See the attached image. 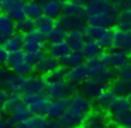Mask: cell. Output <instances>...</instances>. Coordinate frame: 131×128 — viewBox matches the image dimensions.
Here are the masks:
<instances>
[{
    "label": "cell",
    "mask_w": 131,
    "mask_h": 128,
    "mask_svg": "<svg viewBox=\"0 0 131 128\" xmlns=\"http://www.w3.org/2000/svg\"><path fill=\"white\" fill-rule=\"evenodd\" d=\"M47 38L44 35H41L40 32L35 31L30 32L26 35V42H24L23 51L26 52V56L32 65L38 62L41 58L45 56V48H47Z\"/></svg>",
    "instance_id": "obj_1"
},
{
    "label": "cell",
    "mask_w": 131,
    "mask_h": 128,
    "mask_svg": "<svg viewBox=\"0 0 131 128\" xmlns=\"http://www.w3.org/2000/svg\"><path fill=\"white\" fill-rule=\"evenodd\" d=\"M6 66L12 71V73L21 75V76H31V73L34 72V65L27 59L26 52L23 49L16 51V52H10V56Z\"/></svg>",
    "instance_id": "obj_2"
},
{
    "label": "cell",
    "mask_w": 131,
    "mask_h": 128,
    "mask_svg": "<svg viewBox=\"0 0 131 128\" xmlns=\"http://www.w3.org/2000/svg\"><path fill=\"white\" fill-rule=\"evenodd\" d=\"M99 58L103 61L106 66L108 68H113V69H120L123 68L124 65L130 63V54L128 52H124L121 49H117V48H113V49H106L103 51L102 54L99 55Z\"/></svg>",
    "instance_id": "obj_3"
},
{
    "label": "cell",
    "mask_w": 131,
    "mask_h": 128,
    "mask_svg": "<svg viewBox=\"0 0 131 128\" xmlns=\"http://www.w3.org/2000/svg\"><path fill=\"white\" fill-rule=\"evenodd\" d=\"M118 11H120V7L117 4H111L108 11L99 16H93V17H88L86 23L89 26L99 27V28H113V27H116V20H117V16H118Z\"/></svg>",
    "instance_id": "obj_4"
},
{
    "label": "cell",
    "mask_w": 131,
    "mask_h": 128,
    "mask_svg": "<svg viewBox=\"0 0 131 128\" xmlns=\"http://www.w3.org/2000/svg\"><path fill=\"white\" fill-rule=\"evenodd\" d=\"M23 100L31 110L32 115H45L51 99L47 94L27 93V94H23Z\"/></svg>",
    "instance_id": "obj_5"
},
{
    "label": "cell",
    "mask_w": 131,
    "mask_h": 128,
    "mask_svg": "<svg viewBox=\"0 0 131 128\" xmlns=\"http://www.w3.org/2000/svg\"><path fill=\"white\" fill-rule=\"evenodd\" d=\"M94 107L93 100H90L89 97H86L82 91H75L71 97H69V108L80 113L82 115H88Z\"/></svg>",
    "instance_id": "obj_6"
},
{
    "label": "cell",
    "mask_w": 131,
    "mask_h": 128,
    "mask_svg": "<svg viewBox=\"0 0 131 128\" xmlns=\"http://www.w3.org/2000/svg\"><path fill=\"white\" fill-rule=\"evenodd\" d=\"M73 90L75 87L69 85L66 80L47 83V96L49 99H69L75 93Z\"/></svg>",
    "instance_id": "obj_7"
},
{
    "label": "cell",
    "mask_w": 131,
    "mask_h": 128,
    "mask_svg": "<svg viewBox=\"0 0 131 128\" xmlns=\"http://www.w3.org/2000/svg\"><path fill=\"white\" fill-rule=\"evenodd\" d=\"M111 117L108 114L107 110H92L88 115L85 117V124L90 125V127H94V128H104L107 124L111 122Z\"/></svg>",
    "instance_id": "obj_8"
},
{
    "label": "cell",
    "mask_w": 131,
    "mask_h": 128,
    "mask_svg": "<svg viewBox=\"0 0 131 128\" xmlns=\"http://www.w3.org/2000/svg\"><path fill=\"white\" fill-rule=\"evenodd\" d=\"M14 32H17L16 21L6 13H0V45H4Z\"/></svg>",
    "instance_id": "obj_9"
},
{
    "label": "cell",
    "mask_w": 131,
    "mask_h": 128,
    "mask_svg": "<svg viewBox=\"0 0 131 128\" xmlns=\"http://www.w3.org/2000/svg\"><path fill=\"white\" fill-rule=\"evenodd\" d=\"M88 79H89V73H88V68H86L85 63L68 69L66 82H68L71 86H73V87L82 86V83H85Z\"/></svg>",
    "instance_id": "obj_10"
},
{
    "label": "cell",
    "mask_w": 131,
    "mask_h": 128,
    "mask_svg": "<svg viewBox=\"0 0 131 128\" xmlns=\"http://www.w3.org/2000/svg\"><path fill=\"white\" fill-rule=\"evenodd\" d=\"M69 108V99H51L45 117L48 120H59L61 115Z\"/></svg>",
    "instance_id": "obj_11"
},
{
    "label": "cell",
    "mask_w": 131,
    "mask_h": 128,
    "mask_svg": "<svg viewBox=\"0 0 131 128\" xmlns=\"http://www.w3.org/2000/svg\"><path fill=\"white\" fill-rule=\"evenodd\" d=\"M59 66H61V61L59 59H57V58H54L52 55L47 54L45 56L41 58V59L34 65V72L45 76L47 73L55 71V69L59 68Z\"/></svg>",
    "instance_id": "obj_12"
},
{
    "label": "cell",
    "mask_w": 131,
    "mask_h": 128,
    "mask_svg": "<svg viewBox=\"0 0 131 128\" xmlns=\"http://www.w3.org/2000/svg\"><path fill=\"white\" fill-rule=\"evenodd\" d=\"M59 121L65 128H78V127L85 124V115H82L80 113L72 110V108H68L61 115Z\"/></svg>",
    "instance_id": "obj_13"
},
{
    "label": "cell",
    "mask_w": 131,
    "mask_h": 128,
    "mask_svg": "<svg viewBox=\"0 0 131 128\" xmlns=\"http://www.w3.org/2000/svg\"><path fill=\"white\" fill-rule=\"evenodd\" d=\"M34 93V94H47V82L44 76L38 75H31L27 77L26 85V93Z\"/></svg>",
    "instance_id": "obj_14"
},
{
    "label": "cell",
    "mask_w": 131,
    "mask_h": 128,
    "mask_svg": "<svg viewBox=\"0 0 131 128\" xmlns=\"http://www.w3.org/2000/svg\"><path fill=\"white\" fill-rule=\"evenodd\" d=\"M27 77H28V76H21V75L12 73V75H10V77L7 79L4 89H6V90H9L10 93L24 94V93H26Z\"/></svg>",
    "instance_id": "obj_15"
},
{
    "label": "cell",
    "mask_w": 131,
    "mask_h": 128,
    "mask_svg": "<svg viewBox=\"0 0 131 128\" xmlns=\"http://www.w3.org/2000/svg\"><path fill=\"white\" fill-rule=\"evenodd\" d=\"M128 110H131V101L128 97H124V96H116L113 99V101L110 103V106L107 107L110 117L118 115V114L125 113Z\"/></svg>",
    "instance_id": "obj_16"
},
{
    "label": "cell",
    "mask_w": 131,
    "mask_h": 128,
    "mask_svg": "<svg viewBox=\"0 0 131 128\" xmlns=\"http://www.w3.org/2000/svg\"><path fill=\"white\" fill-rule=\"evenodd\" d=\"M114 34H116L114 48L131 54V30H125L124 31V30H118L114 27Z\"/></svg>",
    "instance_id": "obj_17"
},
{
    "label": "cell",
    "mask_w": 131,
    "mask_h": 128,
    "mask_svg": "<svg viewBox=\"0 0 131 128\" xmlns=\"http://www.w3.org/2000/svg\"><path fill=\"white\" fill-rule=\"evenodd\" d=\"M86 24V18L80 17H72V16L62 14L58 18V26H61L65 31H75V30H82Z\"/></svg>",
    "instance_id": "obj_18"
},
{
    "label": "cell",
    "mask_w": 131,
    "mask_h": 128,
    "mask_svg": "<svg viewBox=\"0 0 131 128\" xmlns=\"http://www.w3.org/2000/svg\"><path fill=\"white\" fill-rule=\"evenodd\" d=\"M110 7H111V3L108 0H90L85 6L86 16L88 17H93V16L103 14V13L108 11Z\"/></svg>",
    "instance_id": "obj_19"
},
{
    "label": "cell",
    "mask_w": 131,
    "mask_h": 128,
    "mask_svg": "<svg viewBox=\"0 0 131 128\" xmlns=\"http://www.w3.org/2000/svg\"><path fill=\"white\" fill-rule=\"evenodd\" d=\"M63 14L65 16H72V17H80V18H86V9L85 4L79 3L78 0H71L68 3L63 4Z\"/></svg>",
    "instance_id": "obj_20"
},
{
    "label": "cell",
    "mask_w": 131,
    "mask_h": 128,
    "mask_svg": "<svg viewBox=\"0 0 131 128\" xmlns=\"http://www.w3.org/2000/svg\"><path fill=\"white\" fill-rule=\"evenodd\" d=\"M102 90H103L102 85H100L96 79H92V77H89V79L86 80L85 83H82V86H80V91H82L86 97H89L90 100L96 99Z\"/></svg>",
    "instance_id": "obj_21"
},
{
    "label": "cell",
    "mask_w": 131,
    "mask_h": 128,
    "mask_svg": "<svg viewBox=\"0 0 131 128\" xmlns=\"http://www.w3.org/2000/svg\"><path fill=\"white\" fill-rule=\"evenodd\" d=\"M42 7H44V16L52 18V20H58L63 14V3H61L59 0H49Z\"/></svg>",
    "instance_id": "obj_22"
},
{
    "label": "cell",
    "mask_w": 131,
    "mask_h": 128,
    "mask_svg": "<svg viewBox=\"0 0 131 128\" xmlns=\"http://www.w3.org/2000/svg\"><path fill=\"white\" fill-rule=\"evenodd\" d=\"M32 117V113L31 110L28 108V106L26 104V103H20V104L17 106L16 108H13L12 113H10V118L16 122H23V121H27L28 118H31Z\"/></svg>",
    "instance_id": "obj_23"
},
{
    "label": "cell",
    "mask_w": 131,
    "mask_h": 128,
    "mask_svg": "<svg viewBox=\"0 0 131 128\" xmlns=\"http://www.w3.org/2000/svg\"><path fill=\"white\" fill-rule=\"evenodd\" d=\"M85 62H86V58H85V55L82 54V51H71L62 61H61V65H62L63 68L71 69V68H75V66H78V65H82V63H85Z\"/></svg>",
    "instance_id": "obj_24"
},
{
    "label": "cell",
    "mask_w": 131,
    "mask_h": 128,
    "mask_svg": "<svg viewBox=\"0 0 131 128\" xmlns=\"http://www.w3.org/2000/svg\"><path fill=\"white\" fill-rule=\"evenodd\" d=\"M71 51L72 49L69 48L66 41H59V42L49 44V46H48V54L52 55L54 58H57V59H59V61H62Z\"/></svg>",
    "instance_id": "obj_25"
},
{
    "label": "cell",
    "mask_w": 131,
    "mask_h": 128,
    "mask_svg": "<svg viewBox=\"0 0 131 128\" xmlns=\"http://www.w3.org/2000/svg\"><path fill=\"white\" fill-rule=\"evenodd\" d=\"M110 89L116 96H124V97H128L131 93V82L128 80H123L120 77L114 79L110 85Z\"/></svg>",
    "instance_id": "obj_26"
},
{
    "label": "cell",
    "mask_w": 131,
    "mask_h": 128,
    "mask_svg": "<svg viewBox=\"0 0 131 128\" xmlns=\"http://www.w3.org/2000/svg\"><path fill=\"white\" fill-rule=\"evenodd\" d=\"M65 41L68 42L69 48H71L72 51H80L86 40H85V37H83L80 30H75V31H69L68 34H66Z\"/></svg>",
    "instance_id": "obj_27"
},
{
    "label": "cell",
    "mask_w": 131,
    "mask_h": 128,
    "mask_svg": "<svg viewBox=\"0 0 131 128\" xmlns=\"http://www.w3.org/2000/svg\"><path fill=\"white\" fill-rule=\"evenodd\" d=\"M80 51H82L83 55H85L86 59H89V58H96V56H99V55L102 54L103 51H104V49L100 46V44L97 42L96 40H86Z\"/></svg>",
    "instance_id": "obj_28"
},
{
    "label": "cell",
    "mask_w": 131,
    "mask_h": 128,
    "mask_svg": "<svg viewBox=\"0 0 131 128\" xmlns=\"http://www.w3.org/2000/svg\"><path fill=\"white\" fill-rule=\"evenodd\" d=\"M55 20L47 17V16H41L40 18L35 20V27H37V31L40 32L41 35H44L45 38H48L49 32L55 28Z\"/></svg>",
    "instance_id": "obj_29"
},
{
    "label": "cell",
    "mask_w": 131,
    "mask_h": 128,
    "mask_svg": "<svg viewBox=\"0 0 131 128\" xmlns=\"http://www.w3.org/2000/svg\"><path fill=\"white\" fill-rule=\"evenodd\" d=\"M94 79L102 85L103 89H107V87H110L111 82H113L114 79H117V71H116V69H113V68L106 66V68L103 69V71L100 72Z\"/></svg>",
    "instance_id": "obj_30"
},
{
    "label": "cell",
    "mask_w": 131,
    "mask_h": 128,
    "mask_svg": "<svg viewBox=\"0 0 131 128\" xmlns=\"http://www.w3.org/2000/svg\"><path fill=\"white\" fill-rule=\"evenodd\" d=\"M97 42L100 44L103 49H113L114 42H116V34H114V27L113 28H104L100 37L97 38Z\"/></svg>",
    "instance_id": "obj_31"
},
{
    "label": "cell",
    "mask_w": 131,
    "mask_h": 128,
    "mask_svg": "<svg viewBox=\"0 0 131 128\" xmlns=\"http://www.w3.org/2000/svg\"><path fill=\"white\" fill-rule=\"evenodd\" d=\"M24 42H26V35L20 34V32H14L6 41L4 46L9 52H16V51H21L24 48Z\"/></svg>",
    "instance_id": "obj_32"
},
{
    "label": "cell",
    "mask_w": 131,
    "mask_h": 128,
    "mask_svg": "<svg viewBox=\"0 0 131 128\" xmlns=\"http://www.w3.org/2000/svg\"><path fill=\"white\" fill-rule=\"evenodd\" d=\"M116 97V94L110 90V89H103L100 91V94L94 99V106L100 110H107V107L110 106V103L113 101V99Z\"/></svg>",
    "instance_id": "obj_33"
},
{
    "label": "cell",
    "mask_w": 131,
    "mask_h": 128,
    "mask_svg": "<svg viewBox=\"0 0 131 128\" xmlns=\"http://www.w3.org/2000/svg\"><path fill=\"white\" fill-rule=\"evenodd\" d=\"M116 28L118 30H131V9L125 7V9H120L118 16L116 20Z\"/></svg>",
    "instance_id": "obj_34"
},
{
    "label": "cell",
    "mask_w": 131,
    "mask_h": 128,
    "mask_svg": "<svg viewBox=\"0 0 131 128\" xmlns=\"http://www.w3.org/2000/svg\"><path fill=\"white\" fill-rule=\"evenodd\" d=\"M85 65H86V68H88L89 77H92V79H94V77H96L97 75H99L100 72H102L103 69L106 68V65L103 63V61L100 59L99 56H96V58H89V59H86Z\"/></svg>",
    "instance_id": "obj_35"
},
{
    "label": "cell",
    "mask_w": 131,
    "mask_h": 128,
    "mask_svg": "<svg viewBox=\"0 0 131 128\" xmlns=\"http://www.w3.org/2000/svg\"><path fill=\"white\" fill-rule=\"evenodd\" d=\"M24 10H26V16L28 18H32V20H37L41 16H44V7L42 4L37 3V2H32V0H28L24 3Z\"/></svg>",
    "instance_id": "obj_36"
},
{
    "label": "cell",
    "mask_w": 131,
    "mask_h": 128,
    "mask_svg": "<svg viewBox=\"0 0 131 128\" xmlns=\"http://www.w3.org/2000/svg\"><path fill=\"white\" fill-rule=\"evenodd\" d=\"M66 75H68V69L63 68L62 65L59 68H57L55 71L49 72L44 76L47 83H54V82H62V80H66Z\"/></svg>",
    "instance_id": "obj_37"
},
{
    "label": "cell",
    "mask_w": 131,
    "mask_h": 128,
    "mask_svg": "<svg viewBox=\"0 0 131 128\" xmlns=\"http://www.w3.org/2000/svg\"><path fill=\"white\" fill-rule=\"evenodd\" d=\"M16 28H17V32H20V34H23V35H27V34H30V32L37 30V27H35V20L26 17V18H23V20L16 23Z\"/></svg>",
    "instance_id": "obj_38"
},
{
    "label": "cell",
    "mask_w": 131,
    "mask_h": 128,
    "mask_svg": "<svg viewBox=\"0 0 131 128\" xmlns=\"http://www.w3.org/2000/svg\"><path fill=\"white\" fill-rule=\"evenodd\" d=\"M66 34H68V31H65L62 27L57 24V26H55V28L49 32V35H48V38H47V40L49 41V44L59 42V41H65Z\"/></svg>",
    "instance_id": "obj_39"
},
{
    "label": "cell",
    "mask_w": 131,
    "mask_h": 128,
    "mask_svg": "<svg viewBox=\"0 0 131 128\" xmlns=\"http://www.w3.org/2000/svg\"><path fill=\"white\" fill-rule=\"evenodd\" d=\"M23 94H16V93H10L9 94V99H7V103H6V107H4V111L6 114L12 113L13 108H16L20 103H23Z\"/></svg>",
    "instance_id": "obj_40"
},
{
    "label": "cell",
    "mask_w": 131,
    "mask_h": 128,
    "mask_svg": "<svg viewBox=\"0 0 131 128\" xmlns=\"http://www.w3.org/2000/svg\"><path fill=\"white\" fill-rule=\"evenodd\" d=\"M111 121L116 122L117 125H120L123 128H127L131 124V110L125 111V113H121L118 115H113L111 117Z\"/></svg>",
    "instance_id": "obj_41"
},
{
    "label": "cell",
    "mask_w": 131,
    "mask_h": 128,
    "mask_svg": "<svg viewBox=\"0 0 131 128\" xmlns=\"http://www.w3.org/2000/svg\"><path fill=\"white\" fill-rule=\"evenodd\" d=\"M24 3L26 2H23V0H2V10H3V13L9 14L13 10L18 9V7H23Z\"/></svg>",
    "instance_id": "obj_42"
},
{
    "label": "cell",
    "mask_w": 131,
    "mask_h": 128,
    "mask_svg": "<svg viewBox=\"0 0 131 128\" xmlns=\"http://www.w3.org/2000/svg\"><path fill=\"white\" fill-rule=\"evenodd\" d=\"M28 121L32 128H47L48 124V118L45 115H32L31 118H28Z\"/></svg>",
    "instance_id": "obj_43"
},
{
    "label": "cell",
    "mask_w": 131,
    "mask_h": 128,
    "mask_svg": "<svg viewBox=\"0 0 131 128\" xmlns=\"http://www.w3.org/2000/svg\"><path fill=\"white\" fill-rule=\"evenodd\" d=\"M117 77L131 82V62L127 63V65H124L123 68L117 69Z\"/></svg>",
    "instance_id": "obj_44"
},
{
    "label": "cell",
    "mask_w": 131,
    "mask_h": 128,
    "mask_svg": "<svg viewBox=\"0 0 131 128\" xmlns=\"http://www.w3.org/2000/svg\"><path fill=\"white\" fill-rule=\"evenodd\" d=\"M9 94H10L9 90H6V89H3V87H0V117L6 115L4 107H6V103H7V99H9Z\"/></svg>",
    "instance_id": "obj_45"
},
{
    "label": "cell",
    "mask_w": 131,
    "mask_h": 128,
    "mask_svg": "<svg viewBox=\"0 0 131 128\" xmlns=\"http://www.w3.org/2000/svg\"><path fill=\"white\" fill-rule=\"evenodd\" d=\"M10 75H12V71H10L9 68H6V66H0V87L4 89L6 82H7V79L10 77Z\"/></svg>",
    "instance_id": "obj_46"
},
{
    "label": "cell",
    "mask_w": 131,
    "mask_h": 128,
    "mask_svg": "<svg viewBox=\"0 0 131 128\" xmlns=\"http://www.w3.org/2000/svg\"><path fill=\"white\" fill-rule=\"evenodd\" d=\"M9 56H10V52L6 49V46L0 45V66H6L7 65Z\"/></svg>",
    "instance_id": "obj_47"
},
{
    "label": "cell",
    "mask_w": 131,
    "mask_h": 128,
    "mask_svg": "<svg viewBox=\"0 0 131 128\" xmlns=\"http://www.w3.org/2000/svg\"><path fill=\"white\" fill-rule=\"evenodd\" d=\"M14 121L10 117H0V128H13Z\"/></svg>",
    "instance_id": "obj_48"
},
{
    "label": "cell",
    "mask_w": 131,
    "mask_h": 128,
    "mask_svg": "<svg viewBox=\"0 0 131 128\" xmlns=\"http://www.w3.org/2000/svg\"><path fill=\"white\" fill-rule=\"evenodd\" d=\"M47 128H65V127H63V125L61 124L59 120H48Z\"/></svg>",
    "instance_id": "obj_49"
},
{
    "label": "cell",
    "mask_w": 131,
    "mask_h": 128,
    "mask_svg": "<svg viewBox=\"0 0 131 128\" xmlns=\"http://www.w3.org/2000/svg\"><path fill=\"white\" fill-rule=\"evenodd\" d=\"M32 2H37V3H40V4H42V6H44V4H45L47 2H49V0H32Z\"/></svg>",
    "instance_id": "obj_50"
},
{
    "label": "cell",
    "mask_w": 131,
    "mask_h": 128,
    "mask_svg": "<svg viewBox=\"0 0 131 128\" xmlns=\"http://www.w3.org/2000/svg\"><path fill=\"white\" fill-rule=\"evenodd\" d=\"M108 2H110L111 4H120L123 2V0H108Z\"/></svg>",
    "instance_id": "obj_51"
},
{
    "label": "cell",
    "mask_w": 131,
    "mask_h": 128,
    "mask_svg": "<svg viewBox=\"0 0 131 128\" xmlns=\"http://www.w3.org/2000/svg\"><path fill=\"white\" fill-rule=\"evenodd\" d=\"M78 2H79V3H82V4H85V6H86V4H88L89 2H90V0H78Z\"/></svg>",
    "instance_id": "obj_52"
},
{
    "label": "cell",
    "mask_w": 131,
    "mask_h": 128,
    "mask_svg": "<svg viewBox=\"0 0 131 128\" xmlns=\"http://www.w3.org/2000/svg\"><path fill=\"white\" fill-rule=\"evenodd\" d=\"M78 128H94V127H90V125H88V124H83V125H80V127H78Z\"/></svg>",
    "instance_id": "obj_53"
},
{
    "label": "cell",
    "mask_w": 131,
    "mask_h": 128,
    "mask_svg": "<svg viewBox=\"0 0 131 128\" xmlns=\"http://www.w3.org/2000/svg\"><path fill=\"white\" fill-rule=\"evenodd\" d=\"M59 2H61V3L65 4V3H68V2H71V0H59Z\"/></svg>",
    "instance_id": "obj_54"
},
{
    "label": "cell",
    "mask_w": 131,
    "mask_h": 128,
    "mask_svg": "<svg viewBox=\"0 0 131 128\" xmlns=\"http://www.w3.org/2000/svg\"><path fill=\"white\" fill-rule=\"evenodd\" d=\"M0 10H2V0H0Z\"/></svg>",
    "instance_id": "obj_55"
},
{
    "label": "cell",
    "mask_w": 131,
    "mask_h": 128,
    "mask_svg": "<svg viewBox=\"0 0 131 128\" xmlns=\"http://www.w3.org/2000/svg\"><path fill=\"white\" fill-rule=\"evenodd\" d=\"M128 99H130V101H131V93H130V96H128Z\"/></svg>",
    "instance_id": "obj_56"
},
{
    "label": "cell",
    "mask_w": 131,
    "mask_h": 128,
    "mask_svg": "<svg viewBox=\"0 0 131 128\" xmlns=\"http://www.w3.org/2000/svg\"><path fill=\"white\" fill-rule=\"evenodd\" d=\"M127 128H131V124H130V125H128V127H127Z\"/></svg>",
    "instance_id": "obj_57"
},
{
    "label": "cell",
    "mask_w": 131,
    "mask_h": 128,
    "mask_svg": "<svg viewBox=\"0 0 131 128\" xmlns=\"http://www.w3.org/2000/svg\"><path fill=\"white\" fill-rule=\"evenodd\" d=\"M23 2H28V0H23Z\"/></svg>",
    "instance_id": "obj_58"
},
{
    "label": "cell",
    "mask_w": 131,
    "mask_h": 128,
    "mask_svg": "<svg viewBox=\"0 0 131 128\" xmlns=\"http://www.w3.org/2000/svg\"><path fill=\"white\" fill-rule=\"evenodd\" d=\"M130 9H131V7H130Z\"/></svg>",
    "instance_id": "obj_59"
},
{
    "label": "cell",
    "mask_w": 131,
    "mask_h": 128,
    "mask_svg": "<svg viewBox=\"0 0 131 128\" xmlns=\"http://www.w3.org/2000/svg\"><path fill=\"white\" fill-rule=\"evenodd\" d=\"M121 128H123V127H121Z\"/></svg>",
    "instance_id": "obj_60"
}]
</instances>
